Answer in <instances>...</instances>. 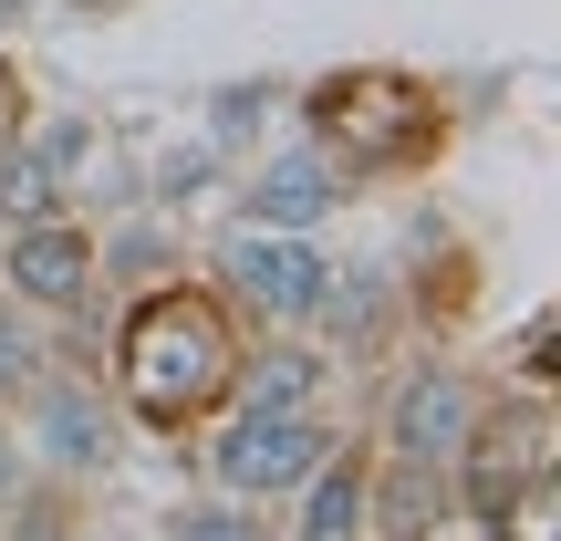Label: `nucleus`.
Wrapping results in <instances>:
<instances>
[{"instance_id":"f257e3e1","label":"nucleus","mask_w":561,"mask_h":541,"mask_svg":"<svg viewBox=\"0 0 561 541\" xmlns=\"http://www.w3.org/2000/svg\"><path fill=\"white\" fill-rule=\"evenodd\" d=\"M261 323L219 292L198 261L167 271V281H136L115 292V323H104V396H115L125 438H167L187 448L229 396H240V354Z\"/></svg>"},{"instance_id":"f03ea898","label":"nucleus","mask_w":561,"mask_h":541,"mask_svg":"<svg viewBox=\"0 0 561 541\" xmlns=\"http://www.w3.org/2000/svg\"><path fill=\"white\" fill-rule=\"evenodd\" d=\"M479 83L416 74V63H322L291 83V136H312L364 199H396V188H437L458 136L479 115Z\"/></svg>"},{"instance_id":"7ed1b4c3","label":"nucleus","mask_w":561,"mask_h":541,"mask_svg":"<svg viewBox=\"0 0 561 541\" xmlns=\"http://www.w3.org/2000/svg\"><path fill=\"white\" fill-rule=\"evenodd\" d=\"M479 396H489V364H468L458 343H396V354L375 364V417H364V438L405 448V459H458L468 427H479Z\"/></svg>"},{"instance_id":"20e7f679","label":"nucleus","mask_w":561,"mask_h":541,"mask_svg":"<svg viewBox=\"0 0 561 541\" xmlns=\"http://www.w3.org/2000/svg\"><path fill=\"white\" fill-rule=\"evenodd\" d=\"M0 417H11L21 459L53 469V480H83V489H94L104 469L125 459V417H115V396H104V364H94V354H83V364L53 354L11 406H0Z\"/></svg>"},{"instance_id":"39448f33","label":"nucleus","mask_w":561,"mask_h":541,"mask_svg":"<svg viewBox=\"0 0 561 541\" xmlns=\"http://www.w3.org/2000/svg\"><path fill=\"white\" fill-rule=\"evenodd\" d=\"M343 438V417H291V406H219V417L198 427V480L229 489V500H261L280 510L301 480L322 469V448Z\"/></svg>"},{"instance_id":"423d86ee","label":"nucleus","mask_w":561,"mask_h":541,"mask_svg":"<svg viewBox=\"0 0 561 541\" xmlns=\"http://www.w3.org/2000/svg\"><path fill=\"white\" fill-rule=\"evenodd\" d=\"M198 271L219 281L250 323H291V334H312L333 281H343V261L322 250V229H250V219H229V240L208 250Z\"/></svg>"},{"instance_id":"0eeeda50","label":"nucleus","mask_w":561,"mask_h":541,"mask_svg":"<svg viewBox=\"0 0 561 541\" xmlns=\"http://www.w3.org/2000/svg\"><path fill=\"white\" fill-rule=\"evenodd\" d=\"M0 292L32 302L42 323H94L104 281H94V219L83 208H42V219L0 229Z\"/></svg>"},{"instance_id":"6e6552de","label":"nucleus","mask_w":561,"mask_h":541,"mask_svg":"<svg viewBox=\"0 0 561 541\" xmlns=\"http://www.w3.org/2000/svg\"><path fill=\"white\" fill-rule=\"evenodd\" d=\"M219 199H229V219H250V229H333L364 188L343 178L312 136H280V146H261L250 167H229Z\"/></svg>"},{"instance_id":"1a4fd4ad","label":"nucleus","mask_w":561,"mask_h":541,"mask_svg":"<svg viewBox=\"0 0 561 541\" xmlns=\"http://www.w3.org/2000/svg\"><path fill=\"white\" fill-rule=\"evenodd\" d=\"M396 292H405V343H468V323L489 313V250L468 240V229L426 219Z\"/></svg>"},{"instance_id":"9d476101","label":"nucleus","mask_w":561,"mask_h":541,"mask_svg":"<svg viewBox=\"0 0 561 541\" xmlns=\"http://www.w3.org/2000/svg\"><path fill=\"white\" fill-rule=\"evenodd\" d=\"M343 375H354V364H343L322 334L261 323V334H250V354H240V396H229V406H291V417H333Z\"/></svg>"},{"instance_id":"9b49d317","label":"nucleus","mask_w":561,"mask_h":541,"mask_svg":"<svg viewBox=\"0 0 561 541\" xmlns=\"http://www.w3.org/2000/svg\"><path fill=\"white\" fill-rule=\"evenodd\" d=\"M364 541H458L447 459H405V448H375V469H364Z\"/></svg>"},{"instance_id":"f8f14e48","label":"nucleus","mask_w":561,"mask_h":541,"mask_svg":"<svg viewBox=\"0 0 561 541\" xmlns=\"http://www.w3.org/2000/svg\"><path fill=\"white\" fill-rule=\"evenodd\" d=\"M364 469H375V438L343 427V438L322 448V469L280 500V531L291 541H364Z\"/></svg>"},{"instance_id":"ddd939ff","label":"nucleus","mask_w":561,"mask_h":541,"mask_svg":"<svg viewBox=\"0 0 561 541\" xmlns=\"http://www.w3.org/2000/svg\"><path fill=\"white\" fill-rule=\"evenodd\" d=\"M198 261V250L178 240V219H167V208H125L115 229H94V281H104V302L115 292H136V281H167V271H187Z\"/></svg>"},{"instance_id":"4468645a","label":"nucleus","mask_w":561,"mask_h":541,"mask_svg":"<svg viewBox=\"0 0 561 541\" xmlns=\"http://www.w3.org/2000/svg\"><path fill=\"white\" fill-rule=\"evenodd\" d=\"M94 531V500H83V480H53V469H32V480L0 500V541H83Z\"/></svg>"},{"instance_id":"2eb2a0df","label":"nucleus","mask_w":561,"mask_h":541,"mask_svg":"<svg viewBox=\"0 0 561 541\" xmlns=\"http://www.w3.org/2000/svg\"><path fill=\"white\" fill-rule=\"evenodd\" d=\"M21 136L42 146V167H53V188H62V199H94L104 146H115V136H104V115H32Z\"/></svg>"},{"instance_id":"dca6fc26","label":"nucleus","mask_w":561,"mask_h":541,"mask_svg":"<svg viewBox=\"0 0 561 541\" xmlns=\"http://www.w3.org/2000/svg\"><path fill=\"white\" fill-rule=\"evenodd\" d=\"M157 541H280V510L261 500H229V489H198L157 521Z\"/></svg>"},{"instance_id":"f3484780","label":"nucleus","mask_w":561,"mask_h":541,"mask_svg":"<svg viewBox=\"0 0 561 541\" xmlns=\"http://www.w3.org/2000/svg\"><path fill=\"white\" fill-rule=\"evenodd\" d=\"M53 354H62V323H42L32 302H11V292H0V406H11V396H21V385H32Z\"/></svg>"},{"instance_id":"a211bd4d","label":"nucleus","mask_w":561,"mask_h":541,"mask_svg":"<svg viewBox=\"0 0 561 541\" xmlns=\"http://www.w3.org/2000/svg\"><path fill=\"white\" fill-rule=\"evenodd\" d=\"M219 188H229V157H219L208 136L146 167V208H167V219H178V208H198V199H219Z\"/></svg>"},{"instance_id":"6ab92c4d","label":"nucleus","mask_w":561,"mask_h":541,"mask_svg":"<svg viewBox=\"0 0 561 541\" xmlns=\"http://www.w3.org/2000/svg\"><path fill=\"white\" fill-rule=\"evenodd\" d=\"M280 104H291V83H219V94H208V146H219V157L240 167V146L261 136Z\"/></svg>"},{"instance_id":"aec40b11","label":"nucleus","mask_w":561,"mask_h":541,"mask_svg":"<svg viewBox=\"0 0 561 541\" xmlns=\"http://www.w3.org/2000/svg\"><path fill=\"white\" fill-rule=\"evenodd\" d=\"M42 208H73V199L53 188V167H42V146H32V136H0V229L42 219Z\"/></svg>"},{"instance_id":"412c9836","label":"nucleus","mask_w":561,"mask_h":541,"mask_svg":"<svg viewBox=\"0 0 561 541\" xmlns=\"http://www.w3.org/2000/svg\"><path fill=\"white\" fill-rule=\"evenodd\" d=\"M489 375H510V385H561V313H530Z\"/></svg>"},{"instance_id":"4be33fe9","label":"nucleus","mask_w":561,"mask_h":541,"mask_svg":"<svg viewBox=\"0 0 561 541\" xmlns=\"http://www.w3.org/2000/svg\"><path fill=\"white\" fill-rule=\"evenodd\" d=\"M32 115H42V74H32L21 42H0V136H21Z\"/></svg>"},{"instance_id":"5701e85b","label":"nucleus","mask_w":561,"mask_h":541,"mask_svg":"<svg viewBox=\"0 0 561 541\" xmlns=\"http://www.w3.org/2000/svg\"><path fill=\"white\" fill-rule=\"evenodd\" d=\"M21 480H32V459H21V438H11V417H0V500H11Z\"/></svg>"},{"instance_id":"b1692460","label":"nucleus","mask_w":561,"mask_h":541,"mask_svg":"<svg viewBox=\"0 0 561 541\" xmlns=\"http://www.w3.org/2000/svg\"><path fill=\"white\" fill-rule=\"evenodd\" d=\"M32 21H42V0H0V42H11V32H32Z\"/></svg>"},{"instance_id":"393cba45","label":"nucleus","mask_w":561,"mask_h":541,"mask_svg":"<svg viewBox=\"0 0 561 541\" xmlns=\"http://www.w3.org/2000/svg\"><path fill=\"white\" fill-rule=\"evenodd\" d=\"M73 21H115V11H136V0H62Z\"/></svg>"},{"instance_id":"a878e982","label":"nucleus","mask_w":561,"mask_h":541,"mask_svg":"<svg viewBox=\"0 0 561 541\" xmlns=\"http://www.w3.org/2000/svg\"><path fill=\"white\" fill-rule=\"evenodd\" d=\"M280 541H291V531H280Z\"/></svg>"}]
</instances>
